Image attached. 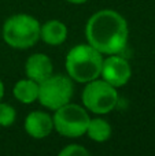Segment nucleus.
<instances>
[{"label": "nucleus", "instance_id": "obj_1", "mask_svg": "<svg viewBox=\"0 0 155 156\" xmlns=\"http://www.w3.org/2000/svg\"><path fill=\"white\" fill-rule=\"evenodd\" d=\"M85 37L102 55L121 54L129 38L128 22L114 10L96 11L85 25Z\"/></svg>", "mask_w": 155, "mask_h": 156}, {"label": "nucleus", "instance_id": "obj_2", "mask_svg": "<svg viewBox=\"0 0 155 156\" xmlns=\"http://www.w3.org/2000/svg\"><path fill=\"white\" fill-rule=\"evenodd\" d=\"M103 55L89 44L74 45L66 55L67 76L78 83H87L100 77Z\"/></svg>", "mask_w": 155, "mask_h": 156}, {"label": "nucleus", "instance_id": "obj_3", "mask_svg": "<svg viewBox=\"0 0 155 156\" xmlns=\"http://www.w3.org/2000/svg\"><path fill=\"white\" fill-rule=\"evenodd\" d=\"M41 23L29 14H15L4 22L3 40L15 49H27L40 40Z\"/></svg>", "mask_w": 155, "mask_h": 156}, {"label": "nucleus", "instance_id": "obj_4", "mask_svg": "<svg viewBox=\"0 0 155 156\" xmlns=\"http://www.w3.org/2000/svg\"><path fill=\"white\" fill-rule=\"evenodd\" d=\"M81 100L84 107L89 112H93L96 115H106L117 107L118 92L117 88L106 82L103 78L100 80L99 77L85 83Z\"/></svg>", "mask_w": 155, "mask_h": 156}, {"label": "nucleus", "instance_id": "obj_5", "mask_svg": "<svg viewBox=\"0 0 155 156\" xmlns=\"http://www.w3.org/2000/svg\"><path fill=\"white\" fill-rule=\"evenodd\" d=\"M54 112V129L60 136L67 138H78L85 134L91 119L85 107L74 103H67Z\"/></svg>", "mask_w": 155, "mask_h": 156}, {"label": "nucleus", "instance_id": "obj_6", "mask_svg": "<svg viewBox=\"0 0 155 156\" xmlns=\"http://www.w3.org/2000/svg\"><path fill=\"white\" fill-rule=\"evenodd\" d=\"M74 94V83L69 76L52 74L38 83V101L47 110L55 111L71 101Z\"/></svg>", "mask_w": 155, "mask_h": 156}, {"label": "nucleus", "instance_id": "obj_7", "mask_svg": "<svg viewBox=\"0 0 155 156\" xmlns=\"http://www.w3.org/2000/svg\"><path fill=\"white\" fill-rule=\"evenodd\" d=\"M100 77L114 88H121L131 80L132 67L128 60L120 54L107 55V58H103Z\"/></svg>", "mask_w": 155, "mask_h": 156}, {"label": "nucleus", "instance_id": "obj_8", "mask_svg": "<svg viewBox=\"0 0 155 156\" xmlns=\"http://www.w3.org/2000/svg\"><path fill=\"white\" fill-rule=\"evenodd\" d=\"M25 132L34 140L48 137L54 130V121L49 114L44 111H32L25 119Z\"/></svg>", "mask_w": 155, "mask_h": 156}, {"label": "nucleus", "instance_id": "obj_9", "mask_svg": "<svg viewBox=\"0 0 155 156\" xmlns=\"http://www.w3.org/2000/svg\"><path fill=\"white\" fill-rule=\"evenodd\" d=\"M25 73L27 78L40 83L54 74V65L45 54H33L25 62Z\"/></svg>", "mask_w": 155, "mask_h": 156}, {"label": "nucleus", "instance_id": "obj_10", "mask_svg": "<svg viewBox=\"0 0 155 156\" xmlns=\"http://www.w3.org/2000/svg\"><path fill=\"white\" fill-rule=\"evenodd\" d=\"M67 26L59 19L47 21L40 26V40L48 45H60L67 38Z\"/></svg>", "mask_w": 155, "mask_h": 156}, {"label": "nucleus", "instance_id": "obj_11", "mask_svg": "<svg viewBox=\"0 0 155 156\" xmlns=\"http://www.w3.org/2000/svg\"><path fill=\"white\" fill-rule=\"evenodd\" d=\"M14 97L22 104H32V103L37 101L38 99V82L30 80V78H25V80H19L18 82L14 85L13 89Z\"/></svg>", "mask_w": 155, "mask_h": 156}, {"label": "nucleus", "instance_id": "obj_12", "mask_svg": "<svg viewBox=\"0 0 155 156\" xmlns=\"http://www.w3.org/2000/svg\"><path fill=\"white\" fill-rule=\"evenodd\" d=\"M111 126L103 118H93L89 119L85 134L95 143H106L111 137Z\"/></svg>", "mask_w": 155, "mask_h": 156}, {"label": "nucleus", "instance_id": "obj_13", "mask_svg": "<svg viewBox=\"0 0 155 156\" xmlns=\"http://www.w3.org/2000/svg\"><path fill=\"white\" fill-rule=\"evenodd\" d=\"M16 121V111L8 103L0 101V126L2 127H10L15 123Z\"/></svg>", "mask_w": 155, "mask_h": 156}, {"label": "nucleus", "instance_id": "obj_14", "mask_svg": "<svg viewBox=\"0 0 155 156\" xmlns=\"http://www.w3.org/2000/svg\"><path fill=\"white\" fill-rule=\"evenodd\" d=\"M89 151L78 144H70L59 152V156H88Z\"/></svg>", "mask_w": 155, "mask_h": 156}, {"label": "nucleus", "instance_id": "obj_15", "mask_svg": "<svg viewBox=\"0 0 155 156\" xmlns=\"http://www.w3.org/2000/svg\"><path fill=\"white\" fill-rule=\"evenodd\" d=\"M3 96H4V83H3V81L0 80V101H2Z\"/></svg>", "mask_w": 155, "mask_h": 156}, {"label": "nucleus", "instance_id": "obj_16", "mask_svg": "<svg viewBox=\"0 0 155 156\" xmlns=\"http://www.w3.org/2000/svg\"><path fill=\"white\" fill-rule=\"evenodd\" d=\"M66 2L71 3V4H84V3H87L88 0H66Z\"/></svg>", "mask_w": 155, "mask_h": 156}]
</instances>
